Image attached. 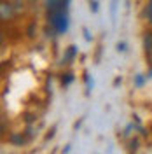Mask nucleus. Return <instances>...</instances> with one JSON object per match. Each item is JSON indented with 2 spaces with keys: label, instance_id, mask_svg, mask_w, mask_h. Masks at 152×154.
Listing matches in <instances>:
<instances>
[{
  "label": "nucleus",
  "instance_id": "obj_1",
  "mask_svg": "<svg viewBox=\"0 0 152 154\" xmlns=\"http://www.w3.org/2000/svg\"><path fill=\"white\" fill-rule=\"evenodd\" d=\"M46 19L51 25V28L54 30L56 33H67L68 30V12L67 11H56V12H47Z\"/></svg>",
  "mask_w": 152,
  "mask_h": 154
},
{
  "label": "nucleus",
  "instance_id": "obj_2",
  "mask_svg": "<svg viewBox=\"0 0 152 154\" xmlns=\"http://www.w3.org/2000/svg\"><path fill=\"white\" fill-rule=\"evenodd\" d=\"M18 16V9L11 0H2L0 2V19L2 23H9Z\"/></svg>",
  "mask_w": 152,
  "mask_h": 154
},
{
  "label": "nucleus",
  "instance_id": "obj_3",
  "mask_svg": "<svg viewBox=\"0 0 152 154\" xmlns=\"http://www.w3.org/2000/svg\"><path fill=\"white\" fill-rule=\"evenodd\" d=\"M68 5H70V0H46V4H44L46 14L56 12V11H67L68 12Z\"/></svg>",
  "mask_w": 152,
  "mask_h": 154
},
{
  "label": "nucleus",
  "instance_id": "obj_4",
  "mask_svg": "<svg viewBox=\"0 0 152 154\" xmlns=\"http://www.w3.org/2000/svg\"><path fill=\"white\" fill-rule=\"evenodd\" d=\"M7 142H9L11 145L21 147V145L26 144V137H25L23 133H11L9 137H7Z\"/></svg>",
  "mask_w": 152,
  "mask_h": 154
},
{
  "label": "nucleus",
  "instance_id": "obj_5",
  "mask_svg": "<svg viewBox=\"0 0 152 154\" xmlns=\"http://www.w3.org/2000/svg\"><path fill=\"white\" fill-rule=\"evenodd\" d=\"M143 49H145V54H152V32L143 33Z\"/></svg>",
  "mask_w": 152,
  "mask_h": 154
},
{
  "label": "nucleus",
  "instance_id": "obj_6",
  "mask_svg": "<svg viewBox=\"0 0 152 154\" xmlns=\"http://www.w3.org/2000/svg\"><path fill=\"white\" fill-rule=\"evenodd\" d=\"M77 56V48L75 46H68L67 51H65V56H63V61L65 63H70V61H74Z\"/></svg>",
  "mask_w": 152,
  "mask_h": 154
},
{
  "label": "nucleus",
  "instance_id": "obj_7",
  "mask_svg": "<svg viewBox=\"0 0 152 154\" xmlns=\"http://www.w3.org/2000/svg\"><path fill=\"white\" fill-rule=\"evenodd\" d=\"M74 74L72 72H65V74H61V86L63 88H67V86H70L72 82H74Z\"/></svg>",
  "mask_w": 152,
  "mask_h": 154
},
{
  "label": "nucleus",
  "instance_id": "obj_8",
  "mask_svg": "<svg viewBox=\"0 0 152 154\" xmlns=\"http://www.w3.org/2000/svg\"><path fill=\"white\" fill-rule=\"evenodd\" d=\"M145 18L147 23L152 25V0H147V7H145Z\"/></svg>",
  "mask_w": 152,
  "mask_h": 154
},
{
  "label": "nucleus",
  "instance_id": "obj_9",
  "mask_svg": "<svg viewBox=\"0 0 152 154\" xmlns=\"http://www.w3.org/2000/svg\"><path fill=\"white\" fill-rule=\"evenodd\" d=\"M149 77H145V75H142V74H136L135 75V86L136 88H142L143 84H145V81H147Z\"/></svg>",
  "mask_w": 152,
  "mask_h": 154
},
{
  "label": "nucleus",
  "instance_id": "obj_10",
  "mask_svg": "<svg viewBox=\"0 0 152 154\" xmlns=\"http://www.w3.org/2000/svg\"><path fill=\"white\" fill-rule=\"evenodd\" d=\"M115 49H117L119 53H124V51L128 49V44H126V42H117V44H115Z\"/></svg>",
  "mask_w": 152,
  "mask_h": 154
},
{
  "label": "nucleus",
  "instance_id": "obj_11",
  "mask_svg": "<svg viewBox=\"0 0 152 154\" xmlns=\"http://www.w3.org/2000/svg\"><path fill=\"white\" fill-rule=\"evenodd\" d=\"M37 28V26H35V23H30V26H28V33H26V35H28L30 38H33V30Z\"/></svg>",
  "mask_w": 152,
  "mask_h": 154
},
{
  "label": "nucleus",
  "instance_id": "obj_12",
  "mask_svg": "<svg viewBox=\"0 0 152 154\" xmlns=\"http://www.w3.org/2000/svg\"><path fill=\"white\" fill-rule=\"evenodd\" d=\"M138 149V140H131L129 142V151H136Z\"/></svg>",
  "mask_w": 152,
  "mask_h": 154
},
{
  "label": "nucleus",
  "instance_id": "obj_13",
  "mask_svg": "<svg viewBox=\"0 0 152 154\" xmlns=\"http://www.w3.org/2000/svg\"><path fill=\"white\" fill-rule=\"evenodd\" d=\"M91 9H93V12H96V11H98V2H95V0L91 2Z\"/></svg>",
  "mask_w": 152,
  "mask_h": 154
},
{
  "label": "nucleus",
  "instance_id": "obj_14",
  "mask_svg": "<svg viewBox=\"0 0 152 154\" xmlns=\"http://www.w3.org/2000/svg\"><path fill=\"white\" fill-rule=\"evenodd\" d=\"M84 35H86V40H91V35H89V32H87V28H84Z\"/></svg>",
  "mask_w": 152,
  "mask_h": 154
},
{
  "label": "nucleus",
  "instance_id": "obj_15",
  "mask_svg": "<svg viewBox=\"0 0 152 154\" xmlns=\"http://www.w3.org/2000/svg\"><path fill=\"white\" fill-rule=\"evenodd\" d=\"M26 4L28 5H33V4H37V0H26Z\"/></svg>",
  "mask_w": 152,
  "mask_h": 154
},
{
  "label": "nucleus",
  "instance_id": "obj_16",
  "mask_svg": "<svg viewBox=\"0 0 152 154\" xmlns=\"http://www.w3.org/2000/svg\"><path fill=\"white\" fill-rule=\"evenodd\" d=\"M147 77H149V79H152V70L149 72V74H147Z\"/></svg>",
  "mask_w": 152,
  "mask_h": 154
}]
</instances>
